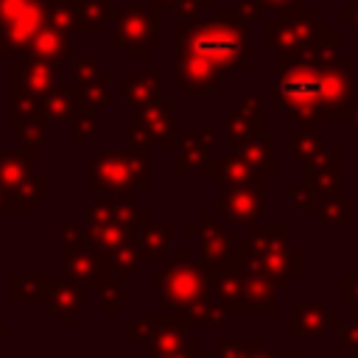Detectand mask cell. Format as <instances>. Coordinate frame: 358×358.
Returning a JSON list of instances; mask_svg holds the SVG:
<instances>
[{
    "label": "cell",
    "mask_w": 358,
    "mask_h": 358,
    "mask_svg": "<svg viewBox=\"0 0 358 358\" xmlns=\"http://www.w3.org/2000/svg\"><path fill=\"white\" fill-rule=\"evenodd\" d=\"M165 296L176 302H199L201 299V271L196 266H173L165 271Z\"/></svg>",
    "instance_id": "5"
},
{
    "label": "cell",
    "mask_w": 358,
    "mask_h": 358,
    "mask_svg": "<svg viewBox=\"0 0 358 358\" xmlns=\"http://www.w3.org/2000/svg\"><path fill=\"white\" fill-rule=\"evenodd\" d=\"M168 3H173V0H154V6H168Z\"/></svg>",
    "instance_id": "10"
},
{
    "label": "cell",
    "mask_w": 358,
    "mask_h": 358,
    "mask_svg": "<svg viewBox=\"0 0 358 358\" xmlns=\"http://www.w3.org/2000/svg\"><path fill=\"white\" fill-rule=\"evenodd\" d=\"M20 67L25 70V78L22 81H25V90L28 92H48L53 87V81H56V73H59V67L53 62H48V59L22 62Z\"/></svg>",
    "instance_id": "7"
},
{
    "label": "cell",
    "mask_w": 358,
    "mask_h": 358,
    "mask_svg": "<svg viewBox=\"0 0 358 358\" xmlns=\"http://www.w3.org/2000/svg\"><path fill=\"white\" fill-rule=\"evenodd\" d=\"M249 3L260 8V6H282V3H291V0H249Z\"/></svg>",
    "instance_id": "9"
},
{
    "label": "cell",
    "mask_w": 358,
    "mask_h": 358,
    "mask_svg": "<svg viewBox=\"0 0 358 358\" xmlns=\"http://www.w3.org/2000/svg\"><path fill=\"white\" fill-rule=\"evenodd\" d=\"M157 39V28L143 11L131 8L117 17V42L131 59H143L148 53V45H154Z\"/></svg>",
    "instance_id": "4"
},
{
    "label": "cell",
    "mask_w": 358,
    "mask_h": 358,
    "mask_svg": "<svg viewBox=\"0 0 358 358\" xmlns=\"http://www.w3.org/2000/svg\"><path fill=\"white\" fill-rule=\"evenodd\" d=\"M28 53H31L34 59H62V56H67V53H70L67 31H59V28H53V25H45V28L36 34V39L31 42Z\"/></svg>",
    "instance_id": "6"
},
{
    "label": "cell",
    "mask_w": 358,
    "mask_h": 358,
    "mask_svg": "<svg viewBox=\"0 0 358 358\" xmlns=\"http://www.w3.org/2000/svg\"><path fill=\"white\" fill-rule=\"evenodd\" d=\"M48 25L42 0H0V39L3 50L28 53L36 34Z\"/></svg>",
    "instance_id": "3"
},
{
    "label": "cell",
    "mask_w": 358,
    "mask_h": 358,
    "mask_svg": "<svg viewBox=\"0 0 358 358\" xmlns=\"http://www.w3.org/2000/svg\"><path fill=\"white\" fill-rule=\"evenodd\" d=\"M59 296H62V305H59V310H62V313H73V310L81 305V288L76 291L73 285L59 282Z\"/></svg>",
    "instance_id": "8"
},
{
    "label": "cell",
    "mask_w": 358,
    "mask_h": 358,
    "mask_svg": "<svg viewBox=\"0 0 358 358\" xmlns=\"http://www.w3.org/2000/svg\"><path fill=\"white\" fill-rule=\"evenodd\" d=\"M176 76L196 92L213 90L227 70H246L249 64V31L238 14H229V8H221L207 22H187L182 17L176 25Z\"/></svg>",
    "instance_id": "1"
},
{
    "label": "cell",
    "mask_w": 358,
    "mask_h": 358,
    "mask_svg": "<svg viewBox=\"0 0 358 358\" xmlns=\"http://www.w3.org/2000/svg\"><path fill=\"white\" fill-rule=\"evenodd\" d=\"M350 92V64L333 56H302L294 64L282 62V76L277 84V101L291 112V117H322L324 109L347 101Z\"/></svg>",
    "instance_id": "2"
}]
</instances>
